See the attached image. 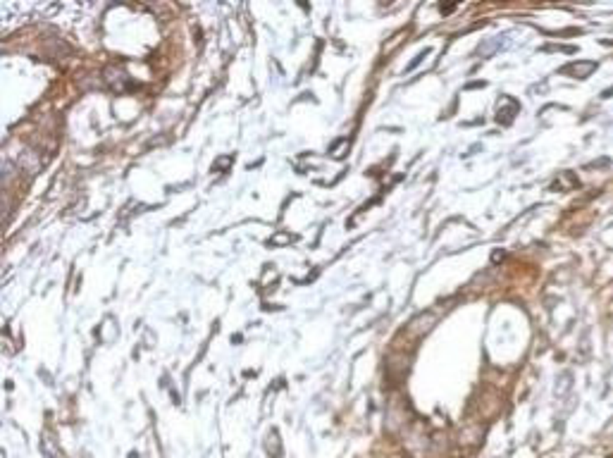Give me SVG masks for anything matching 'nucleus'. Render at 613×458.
<instances>
[{
  "instance_id": "f257e3e1",
  "label": "nucleus",
  "mask_w": 613,
  "mask_h": 458,
  "mask_svg": "<svg viewBox=\"0 0 613 458\" xmlns=\"http://www.w3.org/2000/svg\"><path fill=\"white\" fill-rule=\"evenodd\" d=\"M434 322H437V313H432V310H428V313H423V315L413 317V320L408 322V327H406V335H410V337H415V339H418V337L428 335V332L432 330V327H434Z\"/></svg>"
}]
</instances>
